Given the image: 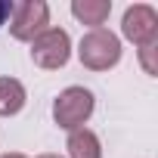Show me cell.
Returning <instances> with one entry per match:
<instances>
[{
    "instance_id": "obj_1",
    "label": "cell",
    "mask_w": 158,
    "mask_h": 158,
    "mask_svg": "<svg viewBox=\"0 0 158 158\" xmlns=\"http://www.w3.org/2000/svg\"><path fill=\"white\" fill-rule=\"evenodd\" d=\"M77 59L90 71H109L121 62V40L118 34H112L109 28H93L81 37L77 47Z\"/></svg>"
},
{
    "instance_id": "obj_9",
    "label": "cell",
    "mask_w": 158,
    "mask_h": 158,
    "mask_svg": "<svg viewBox=\"0 0 158 158\" xmlns=\"http://www.w3.org/2000/svg\"><path fill=\"white\" fill-rule=\"evenodd\" d=\"M155 53H158V40H149L139 47V65L146 74H158V62H155Z\"/></svg>"
},
{
    "instance_id": "obj_12",
    "label": "cell",
    "mask_w": 158,
    "mask_h": 158,
    "mask_svg": "<svg viewBox=\"0 0 158 158\" xmlns=\"http://www.w3.org/2000/svg\"><path fill=\"white\" fill-rule=\"evenodd\" d=\"M37 158H62V155H50V152H47V155H37Z\"/></svg>"
},
{
    "instance_id": "obj_2",
    "label": "cell",
    "mask_w": 158,
    "mask_h": 158,
    "mask_svg": "<svg viewBox=\"0 0 158 158\" xmlns=\"http://www.w3.org/2000/svg\"><path fill=\"white\" fill-rule=\"evenodd\" d=\"M93 93L87 87H65L56 102H53V121L62 127V130H77V127H84L93 115Z\"/></svg>"
},
{
    "instance_id": "obj_11",
    "label": "cell",
    "mask_w": 158,
    "mask_h": 158,
    "mask_svg": "<svg viewBox=\"0 0 158 158\" xmlns=\"http://www.w3.org/2000/svg\"><path fill=\"white\" fill-rule=\"evenodd\" d=\"M0 158H28V155H22V152H6V155H0Z\"/></svg>"
},
{
    "instance_id": "obj_3",
    "label": "cell",
    "mask_w": 158,
    "mask_h": 158,
    "mask_svg": "<svg viewBox=\"0 0 158 158\" xmlns=\"http://www.w3.org/2000/svg\"><path fill=\"white\" fill-rule=\"evenodd\" d=\"M31 59L37 68L56 71L71 59V37L62 28H47L44 34H37L31 40Z\"/></svg>"
},
{
    "instance_id": "obj_4",
    "label": "cell",
    "mask_w": 158,
    "mask_h": 158,
    "mask_svg": "<svg viewBox=\"0 0 158 158\" xmlns=\"http://www.w3.org/2000/svg\"><path fill=\"white\" fill-rule=\"evenodd\" d=\"M50 25V6L44 0H22L13 3V16H10V34L16 40H34L37 34H44Z\"/></svg>"
},
{
    "instance_id": "obj_5",
    "label": "cell",
    "mask_w": 158,
    "mask_h": 158,
    "mask_svg": "<svg viewBox=\"0 0 158 158\" xmlns=\"http://www.w3.org/2000/svg\"><path fill=\"white\" fill-rule=\"evenodd\" d=\"M121 34L143 47L149 40H158V13L149 6V3H133L124 10V19H121Z\"/></svg>"
},
{
    "instance_id": "obj_7",
    "label": "cell",
    "mask_w": 158,
    "mask_h": 158,
    "mask_svg": "<svg viewBox=\"0 0 158 158\" xmlns=\"http://www.w3.org/2000/svg\"><path fill=\"white\" fill-rule=\"evenodd\" d=\"M112 13V0H71V16L84 25L102 28Z\"/></svg>"
},
{
    "instance_id": "obj_8",
    "label": "cell",
    "mask_w": 158,
    "mask_h": 158,
    "mask_svg": "<svg viewBox=\"0 0 158 158\" xmlns=\"http://www.w3.org/2000/svg\"><path fill=\"white\" fill-rule=\"evenodd\" d=\"M25 109V87L16 77H0V118L19 115Z\"/></svg>"
},
{
    "instance_id": "obj_10",
    "label": "cell",
    "mask_w": 158,
    "mask_h": 158,
    "mask_svg": "<svg viewBox=\"0 0 158 158\" xmlns=\"http://www.w3.org/2000/svg\"><path fill=\"white\" fill-rule=\"evenodd\" d=\"M13 16V3H6V0H0V25H3L6 19Z\"/></svg>"
},
{
    "instance_id": "obj_6",
    "label": "cell",
    "mask_w": 158,
    "mask_h": 158,
    "mask_svg": "<svg viewBox=\"0 0 158 158\" xmlns=\"http://www.w3.org/2000/svg\"><path fill=\"white\" fill-rule=\"evenodd\" d=\"M65 149H68V158H102V143H99V136H96L93 130H87V127L71 130Z\"/></svg>"
}]
</instances>
